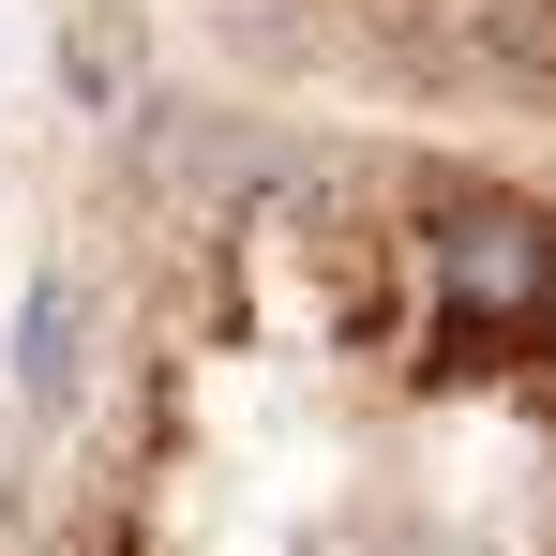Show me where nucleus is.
<instances>
[{
	"label": "nucleus",
	"mask_w": 556,
	"mask_h": 556,
	"mask_svg": "<svg viewBox=\"0 0 556 556\" xmlns=\"http://www.w3.org/2000/svg\"><path fill=\"white\" fill-rule=\"evenodd\" d=\"M226 15L271 30L346 121L527 151V0H226Z\"/></svg>",
	"instance_id": "obj_2"
},
{
	"label": "nucleus",
	"mask_w": 556,
	"mask_h": 556,
	"mask_svg": "<svg viewBox=\"0 0 556 556\" xmlns=\"http://www.w3.org/2000/svg\"><path fill=\"white\" fill-rule=\"evenodd\" d=\"M30 556H542L527 151L195 121L76 316Z\"/></svg>",
	"instance_id": "obj_1"
}]
</instances>
